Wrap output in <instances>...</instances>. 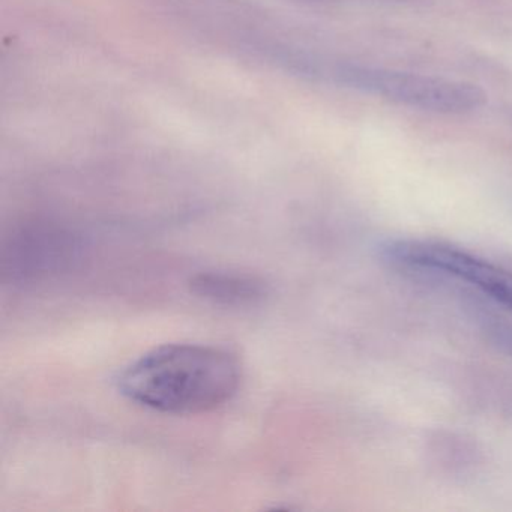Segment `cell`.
I'll use <instances>...</instances> for the list:
<instances>
[{"mask_svg": "<svg viewBox=\"0 0 512 512\" xmlns=\"http://www.w3.org/2000/svg\"><path fill=\"white\" fill-rule=\"evenodd\" d=\"M296 73L308 77H328L346 88L445 115L473 112L484 107L488 101L487 92L473 83L344 62L328 65L308 55L299 56Z\"/></svg>", "mask_w": 512, "mask_h": 512, "instance_id": "obj_2", "label": "cell"}, {"mask_svg": "<svg viewBox=\"0 0 512 512\" xmlns=\"http://www.w3.org/2000/svg\"><path fill=\"white\" fill-rule=\"evenodd\" d=\"M488 340L505 355L512 358V325L500 320H487L484 326Z\"/></svg>", "mask_w": 512, "mask_h": 512, "instance_id": "obj_6", "label": "cell"}, {"mask_svg": "<svg viewBox=\"0 0 512 512\" xmlns=\"http://www.w3.org/2000/svg\"><path fill=\"white\" fill-rule=\"evenodd\" d=\"M238 359L220 347L175 343L155 347L124 368L125 398L167 415H199L232 400L241 385Z\"/></svg>", "mask_w": 512, "mask_h": 512, "instance_id": "obj_1", "label": "cell"}, {"mask_svg": "<svg viewBox=\"0 0 512 512\" xmlns=\"http://www.w3.org/2000/svg\"><path fill=\"white\" fill-rule=\"evenodd\" d=\"M79 250V241L68 230L31 224L17 230L5 245L4 269L13 280H43L71 268Z\"/></svg>", "mask_w": 512, "mask_h": 512, "instance_id": "obj_4", "label": "cell"}, {"mask_svg": "<svg viewBox=\"0 0 512 512\" xmlns=\"http://www.w3.org/2000/svg\"><path fill=\"white\" fill-rule=\"evenodd\" d=\"M395 262L452 275L512 310V274L466 251L424 241H395L385 247Z\"/></svg>", "mask_w": 512, "mask_h": 512, "instance_id": "obj_3", "label": "cell"}, {"mask_svg": "<svg viewBox=\"0 0 512 512\" xmlns=\"http://www.w3.org/2000/svg\"><path fill=\"white\" fill-rule=\"evenodd\" d=\"M188 286L194 295L223 307H254L269 295L265 280L244 272H199Z\"/></svg>", "mask_w": 512, "mask_h": 512, "instance_id": "obj_5", "label": "cell"}]
</instances>
